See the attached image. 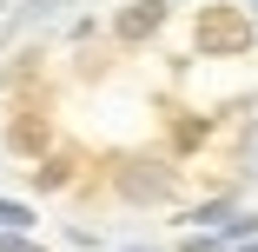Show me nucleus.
Instances as JSON below:
<instances>
[{
	"label": "nucleus",
	"mask_w": 258,
	"mask_h": 252,
	"mask_svg": "<svg viewBox=\"0 0 258 252\" xmlns=\"http://www.w3.org/2000/svg\"><path fill=\"white\" fill-rule=\"evenodd\" d=\"M7 146H14V153H27V160H40V146H46V120L20 113V120H14V133H7Z\"/></svg>",
	"instance_id": "nucleus-7"
},
{
	"label": "nucleus",
	"mask_w": 258,
	"mask_h": 252,
	"mask_svg": "<svg viewBox=\"0 0 258 252\" xmlns=\"http://www.w3.org/2000/svg\"><path fill=\"white\" fill-rule=\"evenodd\" d=\"M113 252H172V245H159V239H119Z\"/></svg>",
	"instance_id": "nucleus-13"
},
{
	"label": "nucleus",
	"mask_w": 258,
	"mask_h": 252,
	"mask_svg": "<svg viewBox=\"0 0 258 252\" xmlns=\"http://www.w3.org/2000/svg\"><path fill=\"white\" fill-rule=\"evenodd\" d=\"M0 252H53L40 232H0Z\"/></svg>",
	"instance_id": "nucleus-10"
},
{
	"label": "nucleus",
	"mask_w": 258,
	"mask_h": 252,
	"mask_svg": "<svg viewBox=\"0 0 258 252\" xmlns=\"http://www.w3.org/2000/svg\"><path fill=\"white\" fill-rule=\"evenodd\" d=\"M251 239H258V213H245V206H238V213L219 226V245L232 252V245H251Z\"/></svg>",
	"instance_id": "nucleus-8"
},
{
	"label": "nucleus",
	"mask_w": 258,
	"mask_h": 252,
	"mask_svg": "<svg viewBox=\"0 0 258 252\" xmlns=\"http://www.w3.org/2000/svg\"><path fill=\"white\" fill-rule=\"evenodd\" d=\"M172 252H225V245H219V232H179Z\"/></svg>",
	"instance_id": "nucleus-11"
},
{
	"label": "nucleus",
	"mask_w": 258,
	"mask_h": 252,
	"mask_svg": "<svg viewBox=\"0 0 258 252\" xmlns=\"http://www.w3.org/2000/svg\"><path fill=\"white\" fill-rule=\"evenodd\" d=\"M192 54L199 60H245L251 54V14L245 7H199Z\"/></svg>",
	"instance_id": "nucleus-1"
},
{
	"label": "nucleus",
	"mask_w": 258,
	"mask_h": 252,
	"mask_svg": "<svg viewBox=\"0 0 258 252\" xmlns=\"http://www.w3.org/2000/svg\"><path fill=\"white\" fill-rule=\"evenodd\" d=\"M238 160H245V173H258V120H251L245 139H238Z\"/></svg>",
	"instance_id": "nucleus-12"
},
{
	"label": "nucleus",
	"mask_w": 258,
	"mask_h": 252,
	"mask_svg": "<svg viewBox=\"0 0 258 252\" xmlns=\"http://www.w3.org/2000/svg\"><path fill=\"white\" fill-rule=\"evenodd\" d=\"M245 14H251V27H258V0H251V7H245Z\"/></svg>",
	"instance_id": "nucleus-16"
},
{
	"label": "nucleus",
	"mask_w": 258,
	"mask_h": 252,
	"mask_svg": "<svg viewBox=\"0 0 258 252\" xmlns=\"http://www.w3.org/2000/svg\"><path fill=\"white\" fill-rule=\"evenodd\" d=\"M232 252H258V239H251V245H232Z\"/></svg>",
	"instance_id": "nucleus-17"
},
{
	"label": "nucleus",
	"mask_w": 258,
	"mask_h": 252,
	"mask_svg": "<svg viewBox=\"0 0 258 252\" xmlns=\"http://www.w3.org/2000/svg\"><path fill=\"white\" fill-rule=\"evenodd\" d=\"M113 186H119L126 206H159V199L179 192V166H166V160H126V166H113Z\"/></svg>",
	"instance_id": "nucleus-2"
},
{
	"label": "nucleus",
	"mask_w": 258,
	"mask_h": 252,
	"mask_svg": "<svg viewBox=\"0 0 258 252\" xmlns=\"http://www.w3.org/2000/svg\"><path fill=\"white\" fill-rule=\"evenodd\" d=\"M60 239H67L73 252H106V232H99V226H80V219H67Z\"/></svg>",
	"instance_id": "nucleus-9"
},
{
	"label": "nucleus",
	"mask_w": 258,
	"mask_h": 252,
	"mask_svg": "<svg viewBox=\"0 0 258 252\" xmlns=\"http://www.w3.org/2000/svg\"><path fill=\"white\" fill-rule=\"evenodd\" d=\"M199 7H232V0H199Z\"/></svg>",
	"instance_id": "nucleus-15"
},
{
	"label": "nucleus",
	"mask_w": 258,
	"mask_h": 252,
	"mask_svg": "<svg viewBox=\"0 0 258 252\" xmlns=\"http://www.w3.org/2000/svg\"><path fill=\"white\" fill-rule=\"evenodd\" d=\"M67 7H73V0H20V7L7 14V27H14V33H20V27H53Z\"/></svg>",
	"instance_id": "nucleus-5"
},
{
	"label": "nucleus",
	"mask_w": 258,
	"mask_h": 252,
	"mask_svg": "<svg viewBox=\"0 0 258 252\" xmlns=\"http://www.w3.org/2000/svg\"><path fill=\"white\" fill-rule=\"evenodd\" d=\"M7 40H14V27H7V20H0V46H7Z\"/></svg>",
	"instance_id": "nucleus-14"
},
{
	"label": "nucleus",
	"mask_w": 258,
	"mask_h": 252,
	"mask_svg": "<svg viewBox=\"0 0 258 252\" xmlns=\"http://www.w3.org/2000/svg\"><path fill=\"white\" fill-rule=\"evenodd\" d=\"M166 7H172V0H126V14L113 20V33L126 46H139V40H152V33L166 27Z\"/></svg>",
	"instance_id": "nucleus-3"
},
{
	"label": "nucleus",
	"mask_w": 258,
	"mask_h": 252,
	"mask_svg": "<svg viewBox=\"0 0 258 252\" xmlns=\"http://www.w3.org/2000/svg\"><path fill=\"white\" fill-rule=\"evenodd\" d=\"M232 213H238V199H232V192H219V199H199V206H185V213H179V226H185V232H219Z\"/></svg>",
	"instance_id": "nucleus-4"
},
{
	"label": "nucleus",
	"mask_w": 258,
	"mask_h": 252,
	"mask_svg": "<svg viewBox=\"0 0 258 252\" xmlns=\"http://www.w3.org/2000/svg\"><path fill=\"white\" fill-rule=\"evenodd\" d=\"M27 179H33L40 192H60V186H73V160H60V153H53V160H33Z\"/></svg>",
	"instance_id": "nucleus-6"
}]
</instances>
